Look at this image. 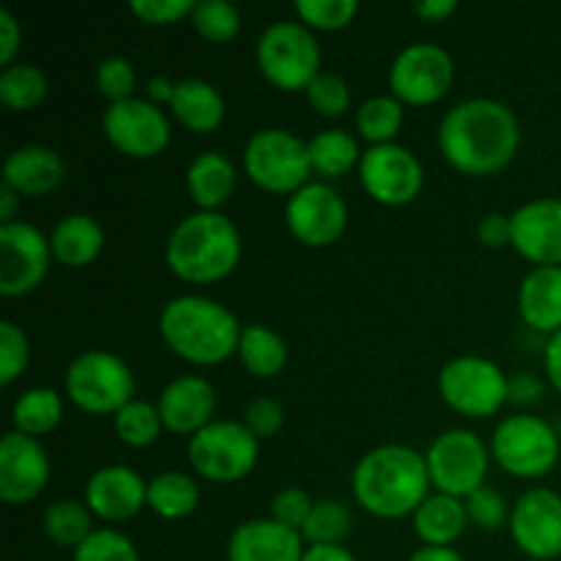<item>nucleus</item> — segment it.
Masks as SVG:
<instances>
[{"label": "nucleus", "instance_id": "44", "mask_svg": "<svg viewBox=\"0 0 561 561\" xmlns=\"http://www.w3.org/2000/svg\"><path fill=\"white\" fill-rule=\"evenodd\" d=\"M466 502V513H469V524H477L480 529L496 531L504 524H510V510L502 493L491 485H482L480 491L471 493Z\"/></svg>", "mask_w": 561, "mask_h": 561}, {"label": "nucleus", "instance_id": "2", "mask_svg": "<svg viewBox=\"0 0 561 561\" xmlns=\"http://www.w3.org/2000/svg\"><path fill=\"white\" fill-rule=\"evenodd\" d=\"M356 504L376 518L392 520L414 515L431 496L425 455L405 444H381L356 460L351 471Z\"/></svg>", "mask_w": 561, "mask_h": 561}, {"label": "nucleus", "instance_id": "7", "mask_svg": "<svg viewBox=\"0 0 561 561\" xmlns=\"http://www.w3.org/2000/svg\"><path fill=\"white\" fill-rule=\"evenodd\" d=\"M244 173L261 190L274 195H294L310 184L312 162L310 142L301 140L296 131L268 126L257 129L244 146Z\"/></svg>", "mask_w": 561, "mask_h": 561}, {"label": "nucleus", "instance_id": "12", "mask_svg": "<svg viewBox=\"0 0 561 561\" xmlns=\"http://www.w3.org/2000/svg\"><path fill=\"white\" fill-rule=\"evenodd\" d=\"M389 91L403 104H425L438 102L449 93L455 82L453 55L433 42L405 44L389 64Z\"/></svg>", "mask_w": 561, "mask_h": 561}, {"label": "nucleus", "instance_id": "27", "mask_svg": "<svg viewBox=\"0 0 561 561\" xmlns=\"http://www.w3.org/2000/svg\"><path fill=\"white\" fill-rule=\"evenodd\" d=\"M170 113H173V118L184 129L208 135V131H214L225 121V99L219 88L211 85L208 80L184 77V80L175 82Z\"/></svg>", "mask_w": 561, "mask_h": 561}, {"label": "nucleus", "instance_id": "29", "mask_svg": "<svg viewBox=\"0 0 561 561\" xmlns=\"http://www.w3.org/2000/svg\"><path fill=\"white\" fill-rule=\"evenodd\" d=\"M201 504V485L184 471H159L148 480L146 507L164 520H181Z\"/></svg>", "mask_w": 561, "mask_h": 561}, {"label": "nucleus", "instance_id": "52", "mask_svg": "<svg viewBox=\"0 0 561 561\" xmlns=\"http://www.w3.org/2000/svg\"><path fill=\"white\" fill-rule=\"evenodd\" d=\"M411 11L425 22H444L458 11V3L455 0H420L411 5Z\"/></svg>", "mask_w": 561, "mask_h": 561}, {"label": "nucleus", "instance_id": "34", "mask_svg": "<svg viewBox=\"0 0 561 561\" xmlns=\"http://www.w3.org/2000/svg\"><path fill=\"white\" fill-rule=\"evenodd\" d=\"M403 102L392 93H378V96L365 99L356 110V131L370 146H387V142H398L394 137L403 129Z\"/></svg>", "mask_w": 561, "mask_h": 561}, {"label": "nucleus", "instance_id": "15", "mask_svg": "<svg viewBox=\"0 0 561 561\" xmlns=\"http://www.w3.org/2000/svg\"><path fill=\"white\" fill-rule=\"evenodd\" d=\"M359 179L367 195L381 206H409L425 186V170L416 153L400 142L370 146L362 153Z\"/></svg>", "mask_w": 561, "mask_h": 561}, {"label": "nucleus", "instance_id": "24", "mask_svg": "<svg viewBox=\"0 0 561 561\" xmlns=\"http://www.w3.org/2000/svg\"><path fill=\"white\" fill-rule=\"evenodd\" d=\"M518 312L535 332H561V266H535L520 279Z\"/></svg>", "mask_w": 561, "mask_h": 561}, {"label": "nucleus", "instance_id": "28", "mask_svg": "<svg viewBox=\"0 0 561 561\" xmlns=\"http://www.w3.org/2000/svg\"><path fill=\"white\" fill-rule=\"evenodd\" d=\"M411 526L422 546H453L469 526L466 502L447 493H431L411 515Z\"/></svg>", "mask_w": 561, "mask_h": 561}, {"label": "nucleus", "instance_id": "23", "mask_svg": "<svg viewBox=\"0 0 561 561\" xmlns=\"http://www.w3.org/2000/svg\"><path fill=\"white\" fill-rule=\"evenodd\" d=\"M66 179V162L60 153L49 146H31L14 148L3 162V184L20 192L22 197L49 195L58 190Z\"/></svg>", "mask_w": 561, "mask_h": 561}, {"label": "nucleus", "instance_id": "46", "mask_svg": "<svg viewBox=\"0 0 561 561\" xmlns=\"http://www.w3.org/2000/svg\"><path fill=\"white\" fill-rule=\"evenodd\" d=\"M312 504H316V499L307 491H301V488H283L272 499V518L290 526V529L301 531V526L310 518Z\"/></svg>", "mask_w": 561, "mask_h": 561}, {"label": "nucleus", "instance_id": "53", "mask_svg": "<svg viewBox=\"0 0 561 561\" xmlns=\"http://www.w3.org/2000/svg\"><path fill=\"white\" fill-rule=\"evenodd\" d=\"M175 82L179 80H170V77H164V75L151 77L146 85V99H151V102L159 104V107H162V104H168L170 107V102H173V93H175Z\"/></svg>", "mask_w": 561, "mask_h": 561}, {"label": "nucleus", "instance_id": "3", "mask_svg": "<svg viewBox=\"0 0 561 561\" xmlns=\"http://www.w3.org/2000/svg\"><path fill=\"white\" fill-rule=\"evenodd\" d=\"M241 323L233 310L201 294L164 301L159 310V334L175 356L197 367H211L239 351Z\"/></svg>", "mask_w": 561, "mask_h": 561}, {"label": "nucleus", "instance_id": "55", "mask_svg": "<svg viewBox=\"0 0 561 561\" xmlns=\"http://www.w3.org/2000/svg\"><path fill=\"white\" fill-rule=\"evenodd\" d=\"M22 195L11 190L9 184H0V225L16 222V211H20Z\"/></svg>", "mask_w": 561, "mask_h": 561}, {"label": "nucleus", "instance_id": "16", "mask_svg": "<svg viewBox=\"0 0 561 561\" xmlns=\"http://www.w3.org/2000/svg\"><path fill=\"white\" fill-rule=\"evenodd\" d=\"M49 261V236H44L36 225L22 219L0 225V294L5 299L36 290L47 277Z\"/></svg>", "mask_w": 561, "mask_h": 561}, {"label": "nucleus", "instance_id": "42", "mask_svg": "<svg viewBox=\"0 0 561 561\" xmlns=\"http://www.w3.org/2000/svg\"><path fill=\"white\" fill-rule=\"evenodd\" d=\"M31 362V340L16 323H0V383L11 387Z\"/></svg>", "mask_w": 561, "mask_h": 561}, {"label": "nucleus", "instance_id": "41", "mask_svg": "<svg viewBox=\"0 0 561 561\" xmlns=\"http://www.w3.org/2000/svg\"><path fill=\"white\" fill-rule=\"evenodd\" d=\"M307 102L323 118H340L348 113L351 107V88L345 77L334 75V71H318L316 80L307 85Z\"/></svg>", "mask_w": 561, "mask_h": 561}, {"label": "nucleus", "instance_id": "18", "mask_svg": "<svg viewBox=\"0 0 561 561\" xmlns=\"http://www.w3.org/2000/svg\"><path fill=\"white\" fill-rule=\"evenodd\" d=\"M49 482V455L38 438L9 431L0 442V499L5 504H27L44 493Z\"/></svg>", "mask_w": 561, "mask_h": 561}, {"label": "nucleus", "instance_id": "9", "mask_svg": "<svg viewBox=\"0 0 561 561\" xmlns=\"http://www.w3.org/2000/svg\"><path fill=\"white\" fill-rule=\"evenodd\" d=\"M559 433L535 414L504 416L491 436V458L520 480L546 477L559 463Z\"/></svg>", "mask_w": 561, "mask_h": 561}, {"label": "nucleus", "instance_id": "17", "mask_svg": "<svg viewBox=\"0 0 561 561\" xmlns=\"http://www.w3.org/2000/svg\"><path fill=\"white\" fill-rule=\"evenodd\" d=\"M510 537L524 557L553 561L561 557V496L551 488H529L510 510Z\"/></svg>", "mask_w": 561, "mask_h": 561}, {"label": "nucleus", "instance_id": "11", "mask_svg": "<svg viewBox=\"0 0 561 561\" xmlns=\"http://www.w3.org/2000/svg\"><path fill=\"white\" fill-rule=\"evenodd\" d=\"M510 376L493 359L463 354L449 359L438 373V394L460 416L485 420L493 416L507 400Z\"/></svg>", "mask_w": 561, "mask_h": 561}, {"label": "nucleus", "instance_id": "8", "mask_svg": "<svg viewBox=\"0 0 561 561\" xmlns=\"http://www.w3.org/2000/svg\"><path fill=\"white\" fill-rule=\"evenodd\" d=\"M261 442L236 420H214L186 442V460L201 480L233 485L257 463Z\"/></svg>", "mask_w": 561, "mask_h": 561}, {"label": "nucleus", "instance_id": "4", "mask_svg": "<svg viewBox=\"0 0 561 561\" xmlns=\"http://www.w3.org/2000/svg\"><path fill=\"white\" fill-rule=\"evenodd\" d=\"M241 250V233L228 214L192 211L170 230L164 263L184 283L211 285L239 266Z\"/></svg>", "mask_w": 561, "mask_h": 561}, {"label": "nucleus", "instance_id": "10", "mask_svg": "<svg viewBox=\"0 0 561 561\" xmlns=\"http://www.w3.org/2000/svg\"><path fill=\"white\" fill-rule=\"evenodd\" d=\"M491 460V447L469 427H449L438 433L425 453L431 485L438 493L458 499H469L485 485Z\"/></svg>", "mask_w": 561, "mask_h": 561}, {"label": "nucleus", "instance_id": "5", "mask_svg": "<svg viewBox=\"0 0 561 561\" xmlns=\"http://www.w3.org/2000/svg\"><path fill=\"white\" fill-rule=\"evenodd\" d=\"M255 64L279 91H307L321 71V44L299 20H277L255 42Z\"/></svg>", "mask_w": 561, "mask_h": 561}, {"label": "nucleus", "instance_id": "26", "mask_svg": "<svg viewBox=\"0 0 561 561\" xmlns=\"http://www.w3.org/2000/svg\"><path fill=\"white\" fill-rule=\"evenodd\" d=\"M49 250L66 268L91 266L104 250V228L91 214H66L49 233Z\"/></svg>", "mask_w": 561, "mask_h": 561}, {"label": "nucleus", "instance_id": "36", "mask_svg": "<svg viewBox=\"0 0 561 561\" xmlns=\"http://www.w3.org/2000/svg\"><path fill=\"white\" fill-rule=\"evenodd\" d=\"M351 529H354V515L340 499H318L310 518L301 526V537L307 546H343Z\"/></svg>", "mask_w": 561, "mask_h": 561}, {"label": "nucleus", "instance_id": "13", "mask_svg": "<svg viewBox=\"0 0 561 561\" xmlns=\"http://www.w3.org/2000/svg\"><path fill=\"white\" fill-rule=\"evenodd\" d=\"M285 225L305 247H332L348 228V203L329 181H310L285 201Z\"/></svg>", "mask_w": 561, "mask_h": 561}, {"label": "nucleus", "instance_id": "54", "mask_svg": "<svg viewBox=\"0 0 561 561\" xmlns=\"http://www.w3.org/2000/svg\"><path fill=\"white\" fill-rule=\"evenodd\" d=\"M301 561H359L345 546H307Z\"/></svg>", "mask_w": 561, "mask_h": 561}, {"label": "nucleus", "instance_id": "6", "mask_svg": "<svg viewBox=\"0 0 561 561\" xmlns=\"http://www.w3.org/2000/svg\"><path fill=\"white\" fill-rule=\"evenodd\" d=\"M66 398L88 414H118L135 400V373L118 354L104 348L82 351L69 362L64 376Z\"/></svg>", "mask_w": 561, "mask_h": 561}, {"label": "nucleus", "instance_id": "1", "mask_svg": "<svg viewBox=\"0 0 561 561\" xmlns=\"http://www.w3.org/2000/svg\"><path fill=\"white\" fill-rule=\"evenodd\" d=\"M438 151L466 175H493L507 168L520 146L513 110L491 96H471L444 113L436 131Z\"/></svg>", "mask_w": 561, "mask_h": 561}, {"label": "nucleus", "instance_id": "31", "mask_svg": "<svg viewBox=\"0 0 561 561\" xmlns=\"http://www.w3.org/2000/svg\"><path fill=\"white\" fill-rule=\"evenodd\" d=\"M64 420V394L53 387H31L11 405V425L31 438L47 436Z\"/></svg>", "mask_w": 561, "mask_h": 561}, {"label": "nucleus", "instance_id": "30", "mask_svg": "<svg viewBox=\"0 0 561 561\" xmlns=\"http://www.w3.org/2000/svg\"><path fill=\"white\" fill-rule=\"evenodd\" d=\"M239 359L255 378H274L288 365V345L266 323H247L241 329Z\"/></svg>", "mask_w": 561, "mask_h": 561}, {"label": "nucleus", "instance_id": "35", "mask_svg": "<svg viewBox=\"0 0 561 561\" xmlns=\"http://www.w3.org/2000/svg\"><path fill=\"white\" fill-rule=\"evenodd\" d=\"M49 82L38 66L33 64H16L5 66L0 71V102L5 107L16 110V113H27V110H36L38 104L47 99Z\"/></svg>", "mask_w": 561, "mask_h": 561}, {"label": "nucleus", "instance_id": "47", "mask_svg": "<svg viewBox=\"0 0 561 561\" xmlns=\"http://www.w3.org/2000/svg\"><path fill=\"white\" fill-rule=\"evenodd\" d=\"M129 11L148 25H173L195 11V0H131Z\"/></svg>", "mask_w": 561, "mask_h": 561}, {"label": "nucleus", "instance_id": "40", "mask_svg": "<svg viewBox=\"0 0 561 561\" xmlns=\"http://www.w3.org/2000/svg\"><path fill=\"white\" fill-rule=\"evenodd\" d=\"M71 561H140V553L124 531L102 526L93 529V535L80 548H75Z\"/></svg>", "mask_w": 561, "mask_h": 561}, {"label": "nucleus", "instance_id": "48", "mask_svg": "<svg viewBox=\"0 0 561 561\" xmlns=\"http://www.w3.org/2000/svg\"><path fill=\"white\" fill-rule=\"evenodd\" d=\"M477 239L482 241L491 250H499L504 244H513V222H510V214L491 211L480 219L477 225Z\"/></svg>", "mask_w": 561, "mask_h": 561}, {"label": "nucleus", "instance_id": "32", "mask_svg": "<svg viewBox=\"0 0 561 561\" xmlns=\"http://www.w3.org/2000/svg\"><path fill=\"white\" fill-rule=\"evenodd\" d=\"M362 148L356 142V137L348 129H321L310 140V162L312 173L323 175V179H340V175L348 173L354 164L362 162Z\"/></svg>", "mask_w": 561, "mask_h": 561}, {"label": "nucleus", "instance_id": "45", "mask_svg": "<svg viewBox=\"0 0 561 561\" xmlns=\"http://www.w3.org/2000/svg\"><path fill=\"white\" fill-rule=\"evenodd\" d=\"M244 427L257 438V442H266L274 438L285 425V409L279 400L274 398H255L244 411Z\"/></svg>", "mask_w": 561, "mask_h": 561}, {"label": "nucleus", "instance_id": "20", "mask_svg": "<svg viewBox=\"0 0 561 561\" xmlns=\"http://www.w3.org/2000/svg\"><path fill=\"white\" fill-rule=\"evenodd\" d=\"M148 480H142L131 466L110 463L93 471L82 491V502L93 518L107 524H124L146 507Z\"/></svg>", "mask_w": 561, "mask_h": 561}, {"label": "nucleus", "instance_id": "21", "mask_svg": "<svg viewBox=\"0 0 561 561\" xmlns=\"http://www.w3.org/2000/svg\"><path fill=\"white\" fill-rule=\"evenodd\" d=\"M159 416L164 431L179 436H195L206 425H211L217 414V389L203 376H179L164 383L157 398Z\"/></svg>", "mask_w": 561, "mask_h": 561}, {"label": "nucleus", "instance_id": "50", "mask_svg": "<svg viewBox=\"0 0 561 561\" xmlns=\"http://www.w3.org/2000/svg\"><path fill=\"white\" fill-rule=\"evenodd\" d=\"M542 394V381L531 373H515L507 381V400L515 405L537 403Z\"/></svg>", "mask_w": 561, "mask_h": 561}, {"label": "nucleus", "instance_id": "33", "mask_svg": "<svg viewBox=\"0 0 561 561\" xmlns=\"http://www.w3.org/2000/svg\"><path fill=\"white\" fill-rule=\"evenodd\" d=\"M44 535L60 548H80L93 535V513L80 499H58L42 515Z\"/></svg>", "mask_w": 561, "mask_h": 561}, {"label": "nucleus", "instance_id": "22", "mask_svg": "<svg viewBox=\"0 0 561 561\" xmlns=\"http://www.w3.org/2000/svg\"><path fill=\"white\" fill-rule=\"evenodd\" d=\"M301 531L274 518H252L236 526L228 537V561H301Z\"/></svg>", "mask_w": 561, "mask_h": 561}, {"label": "nucleus", "instance_id": "25", "mask_svg": "<svg viewBox=\"0 0 561 561\" xmlns=\"http://www.w3.org/2000/svg\"><path fill=\"white\" fill-rule=\"evenodd\" d=\"M239 181L233 159L222 151H203L186 168V192L197 211H219Z\"/></svg>", "mask_w": 561, "mask_h": 561}, {"label": "nucleus", "instance_id": "56", "mask_svg": "<svg viewBox=\"0 0 561 561\" xmlns=\"http://www.w3.org/2000/svg\"><path fill=\"white\" fill-rule=\"evenodd\" d=\"M409 561H463L453 546H422L411 553Z\"/></svg>", "mask_w": 561, "mask_h": 561}, {"label": "nucleus", "instance_id": "43", "mask_svg": "<svg viewBox=\"0 0 561 561\" xmlns=\"http://www.w3.org/2000/svg\"><path fill=\"white\" fill-rule=\"evenodd\" d=\"M135 85H137V75H135V66H131L129 60L121 58V55H107V58L99 60L96 88L110 104L135 96Z\"/></svg>", "mask_w": 561, "mask_h": 561}, {"label": "nucleus", "instance_id": "51", "mask_svg": "<svg viewBox=\"0 0 561 561\" xmlns=\"http://www.w3.org/2000/svg\"><path fill=\"white\" fill-rule=\"evenodd\" d=\"M542 367H546L551 387L561 394V332L548 337L546 354H542Z\"/></svg>", "mask_w": 561, "mask_h": 561}, {"label": "nucleus", "instance_id": "38", "mask_svg": "<svg viewBox=\"0 0 561 561\" xmlns=\"http://www.w3.org/2000/svg\"><path fill=\"white\" fill-rule=\"evenodd\" d=\"M190 22L206 42L225 44L239 36L241 11L230 0H201L195 3Z\"/></svg>", "mask_w": 561, "mask_h": 561}, {"label": "nucleus", "instance_id": "37", "mask_svg": "<svg viewBox=\"0 0 561 561\" xmlns=\"http://www.w3.org/2000/svg\"><path fill=\"white\" fill-rule=\"evenodd\" d=\"M113 427H115V436H118L126 447L142 449V447H151V444L157 442L164 425L157 405L135 398L113 416Z\"/></svg>", "mask_w": 561, "mask_h": 561}, {"label": "nucleus", "instance_id": "19", "mask_svg": "<svg viewBox=\"0 0 561 561\" xmlns=\"http://www.w3.org/2000/svg\"><path fill=\"white\" fill-rule=\"evenodd\" d=\"M513 247L535 266H561V197H535L510 214Z\"/></svg>", "mask_w": 561, "mask_h": 561}, {"label": "nucleus", "instance_id": "39", "mask_svg": "<svg viewBox=\"0 0 561 561\" xmlns=\"http://www.w3.org/2000/svg\"><path fill=\"white\" fill-rule=\"evenodd\" d=\"M294 11L310 31H343L359 14V3L356 0H296Z\"/></svg>", "mask_w": 561, "mask_h": 561}, {"label": "nucleus", "instance_id": "14", "mask_svg": "<svg viewBox=\"0 0 561 561\" xmlns=\"http://www.w3.org/2000/svg\"><path fill=\"white\" fill-rule=\"evenodd\" d=\"M102 131L110 146L131 159H151L170 142V118L159 104L146 96H131L107 104Z\"/></svg>", "mask_w": 561, "mask_h": 561}, {"label": "nucleus", "instance_id": "49", "mask_svg": "<svg viewBox=\"0 0 561 561\" xmlns=\"http://www.w3.org/2000/svg\"><path fill=\"white\" fill-rule=\"evenodd\" d=\"M22 44V27L9 9H0V64H16V53Z\"/></svg>", "mask_w": 561, "mask_h": 561}]
</instances>
